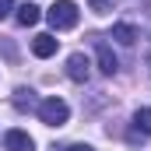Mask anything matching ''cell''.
<instances>
[{"mask_svg": "<svg viewBox=\"0 0 151 151\" xmlns=\"http://www.w3.org/2000/svg\"><path fill=\"white\" fill-rule=\"evenodd\" d=\"M63 151H95L91 144H70V148H63Z\"/></svg>", "mask_w": 151, "mask_h": 151, "instance_id": "13", "label": "cell"}, {"mask_svg": "<svg viewBox=\"0 0 151 151\" xmlns=\"http://www.w3.org/2000/svg\"><path fill=\"white\" fill-rule=\"evenodd\" d=\"M130 137H151V109H137L130 119Z\"/></svg>", "mask_w": 151, "mask_h": 151, "instance_id": "6", "label": "cell"}, {"mask_svg": "<svg viewBox=\"0 0 151 151\" xmlns=\"http://www.w3.org/2000/svg\"><path fill=\"white\" fill-rule=\"evenodd\" d=\"M56 46H60V39L46 35V32H42V35H35V39H32V53H35L39 60H46V56H53V53H56Z\"/></svg>", "mask_w": 151, "mask_h": 151, "instance_id": "7", "label": "cell"}, {"mask_svg": "<svg viewBox=\"0 0 151 151\" xmlns=\"http://www.w3.org/2000/svg\"><path fill=\"white\" fill-rule=\"evenodd\" d=\"M46 18H49V25H53L56 32H67V28H74V25H77L81 11H77L74 0H56V4L46 11Z\"/></svg>", "mask_w": 151, "mask_h": 151, "instance_id": "2", "label": "cell"}, {"mask_svg": "<svg viewBox=\"0 0 151 151\" xmlns=\"http://www.w3.org/2000/svg\"><path fill=\"white\" fill-rule=\"evenodd\" d=\"M67 77L77 81V84H84V81L91 77V60H88L84 53H70V56H67Z\"/></svg>", "mask_w": 151, "mask_h": 151, "instance_id": "3", "label": "cell"}, {"mask_svg": "<svg viewBox=\"0 0 151 151\" xmlns=\"http://www.w3.org/2000/svg\"><path fill=\"white\" fill-rule=\"evenodd\" d=\"M39 119L46 123V127H63L67 119H70V106L63 102V99H56V95H49V99H42L35 106Z\"/></svg>", "mask_w": 151, "mask_h": 151, "instance_id": "1", "label": "cell"}, {"mask_svg": "<svg viewBox=\"0 0 151 151\" xmlns=\"http://www.w3.org/2000/svg\"><path fill=\"white\" fill-rule=\"evenodd\" d=\"M14 106H18L21 113L32 109V106H39V102H35V91H32V88H18V91H14Z\"/></svg>", "mask_w": 151, "mask_h": 151, "instance_id": "10", "label": "cell"}, {"mask_svg": "<svg viewBox=\"0 0 151 151\" xmlns=\"http://www.w3.org/2000/svg\"><path fill=\"white\" fill-rule=\"evenodd\" d=\"M4 148L7 151H35V141L25 130H7L4 134Z\"/></svg>", "mask_w": 151, "mask_h": 151, "instance_id": "5", "label": "cell"}, {"mask_svg": "<svg viewBox=\"0 0 151 151\" xmlns=\"http://www.w3.org/2000/svg\"><path fill=\"white\" fill-rule=\"evenodd\" d=\"M11 7H14V0H0V18H7V14H11Z\"/></svg>", "mask_w": 151, "mask_h": 151, "instance_id": "12", "label": "cell"}, {"mask_svg": "<svg viewBox=\"0 0 151 151\" xmlns=\"http://www.w3.org/2000/svg\"><path fill=\"white\" fill-rule=\"evenodd\" d=\"M113 39L123 42V46H134V42H137V28L127 25V21H119V25H113Z\"/></svg>", "mask_w": 151, "mask_h": 151, "instance_id": "8", "label": "cell"}, {"mask_svg": "<svg viewBox=\"0 0 151 151\" xmlns=\"http://www.w3.org/2000/svg\"><path fill=\"white\" fill-rule=\"evenodd\" d=\"M39 18H42V11H39L35 4H21V7H18V25L28 28V25H35Z\"/></svg>", "mask_w": 151, "mask_h": 151, "instance_id": "9", "label": "cell"}, {"mask_svg": "<svg viewBox=\"0 0 151 151\" xmlns=\"http://www.w3.org/2000/svg\"><path fill=\"white\" fill-rule=\"evenodd\" d=\"M91 11L95 14H109L113 11V0H91Z\"/></svg>", "mask_w": 151, "mask_h": 151, "instance_id": "11", "label": "cell"}, {"mask_svg": "<svg viewBox=\"0 0 151 151\" xmlns=\"http://www.w3.org/2000/svg\"><path fill=\"white\" fill-rule=\"evenodd\" d=\"M95 56H99V70H102V74L113 77L116 70H119V60H116V53H113L109 42H99V46H95Z\"/></svg>", "mask_w": 151, "mask_h": 151, "instance_id": "4", "label": "cell"}]
</instances>
